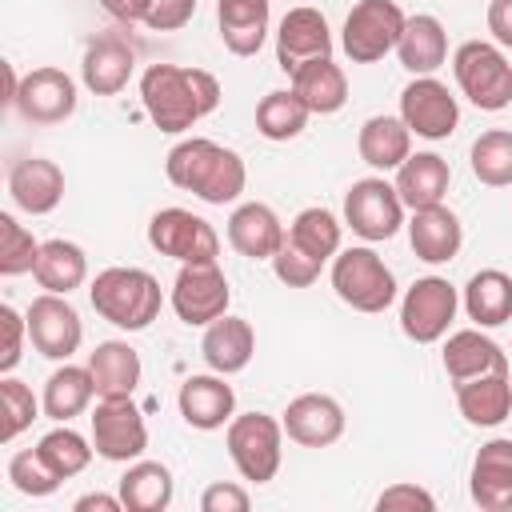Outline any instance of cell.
Returning a JSON list of instances; mask_svg holds the SVG:
<instances>
[{
	"instance_id": "1",
	"label": "cell",
	"mask_w": 512,
	"mask_h": 512,
	"mask_svg": "<svg viewBox=\"0 0 512 512\" xmlns=\"http://www.w3.org/2000/svg\"><path fill=\"white\" fill-rule=\"evenodd\" d=\"M140 100L148 120L176 136L188 132L196 120L216 112L220 104V80L204 68H180V64H148L140 76Z\"/></svg>"
},
{
	"instance_id": "2",
	"label": "cell",
	"mask_w": 512,
	"mask_h": 512,
	"mask_svg": "<svg viewBox=\"0 0 512 512\" xmlns=\"http://www.w3.org/2000/svg\"><path fill=\"white\" fill-rule=\"evenodd\" d=\"M164 172L176 188L200 196L204 204H232L244 184H248V168L240 160V152L208 140V136H192V140H180L168 160H164Z\"/></svg>"
},
{
	"instance_id": "3",
	"label": "cell",
	"mask_w": 512,
	"mask_h": 512,
	"mask_svg": "<svg viewBox=\"0 0 512 512\" xmlns=\"http://www.w3.org/2000/svg\"><path fill=\"white\" fill-rule=\"evenodd\" d=\"M88 300L108 324H116L124 332L148 328L164 308L160 280L152 272H144V268H124V264L96 272V280L88 288Z\"/></svg>"
},
{
	"instance_id": "4",
	"label": "cell",
	"mask_w": 512,
	"mask_h": 512,
	"mask_svg": "<svg viewBox=\"0 0 512 512\" xmlns=\"http://www.w3.org/2000/svg\"><path fill=\"white\" fill-rule=\"evenodd\" d=\"M224 444H228V456L244 480L268 484L284 460V424L272 420L268 412H240L228 420Z\"/></svg>"
},
{
	"instance_id": "5",
	"label": "cell",
	"mask_w": 512,
	"mask_h": 512,
	"mask_svg": "<svg viewBox=\"0 0 512 512\" xmlns=\"http://www.w3.org/2000/svg\"><path fill=\"white\" fill-rule=\"evenodd\" d=\"M452 72L460 92L480 112H500L512 104V64L500 52V44L488 40H464L452 56Z\"/></svg>"
},
{
	"instance_id": "6",
	"label": "cell",
	"mask_w": 512,
	"mask_h": 512,
	"mask_svg": "<svg viewBox=\"0 0 512 512\" xmlns=\"http://www.w3.org/2000/svg\"><path fill=\"white\" fill-rule=\"evenodd\" d=\"M332 288L356 312H384L396 300V276L372 248H344L332 256Z\"/></svg>"
},
{
	"instance_id": "7",
	"label": "cell",
	"mask_w": 512,
	"mask_h": 512,
	"mask_svg": "<svg viewBox=\"0 0 512 512\" xmlns=\"http://www.w3.org/2000/svg\"><path fill=\"white\" fill-rule=\"evenodd\" d=\"M404 24H408V16L400 12L396 0H360L344 16L340 48L348 52L352 64H376L400 44Z\"/></svg>"
},
{
	"instance_id": "8",
	"label": "cell",
	"mask_w": 512,
	"mask_h": 512,
	"mask_svg": "<svg viewBox=\"0 0 512 512\" xmlns=\"http://www.w3.org/2000/svg\"><path fill=\"white\" fill-rule=\"evenodd\" d=\"M344 224L368 244L392 240L400 232V224H404V200H400L396 184H388L380 176L356 180L348 188V196H344Z\"/></svg>"
},
{
	"instance_id": "9",
	"label": "cell",
	"mask_w": 512,
	"mask_h": 512,
	"mask_svg": "<svg viewBox=\"0 0 512 512\" xmlns=\"http://www.w3.org/2000/svg\"><path fill=\"white\" fill-rule=\"evenodd\" d=\"M92 444L96 456L112 464H132L148 448V424L144 412L132 404V396H100L92 412Z\"/></svg>"
},
{
	"instance_id": "10",
	"label": "cell",
	"mask_w": 512,
	"mask_h": 512,
	"mask_svg": "<svg viewBox=\"0 0 512 512\" xmlns=\"http://www.w3.org/2000/svg\"><path fill=\"white\" fill-rule=\"evenodd\" d=\"M148 244L160 256H172L180 264H204V260H216L220 256L216 228L204 216L188 212V208H160L148 220Z\"/></svg>"
},
{
	"instance_id": "11",
	"label": "cell",
	"mask_w": 512,
	"mask_h": 512,
	"mask_svg": "<svg viewBox=\"0 0 512 512\" xmlns=\"http://www.w3.org/2000/svg\"><path fill=\"white\" fill-rule=\"evenodd\" d=\"M228 300H232V288L216 260L180 264L176 284H172V312L188 328H208L212 320H220L228 312Z\"/></svg>"
},
{
	"instance_id": "12",
	"label": "cell",
	"mask_w": 512,
	"mask_h": 512,
	"mask_svg": "<svg viewBox=\"0 0 512 512\" xmlns=\"http://www.w3.org/2000/svg\"><path fill=\"white\" fill-rule=\"evenodd\" d=\"M460 292L444 276H420L400 300V328L416 344H436L456 320Z\"/></svg>"
},
{
	"instance_id": "13",
	"label": "cell",
	"mask_w": 512,
	"mask_h": 512,
	"mask_svg": "<svg viewBox=\"0 0 512 512\" xmlns=\"http://www.w3.org/2000/svg\"><path fill=\"white\" fill-rule=\"evenodd\" d=\"M12 108L28 120V124H64L76 112V80L64 68H32L20 76L16 100Z\"/></svg>"
},
{
	"instance_id": "14",
	"label": "cell",
	"mask_w": 512,
	"mask_h": 512,
	"mask_svg": "<svg viewBox=\"0 0 512 512\" xmlns=\"http://www.w3.org/2000/svg\"><path fill=\"white\" fill-rule=\"evenodd\" d=\"M400 120L408 124L412 136L424 140H444L456 132L460 124V104L448 92V84H440L436 76H416L404 92H400Z\"/></svg>"
},
{
	"instance_id": "15",
	"label": "cell",
	"mask_w": 512,
	"mask_h": 512,
	"mask_svg": "<svg viewBox=\"0 0 512 512\" xmlns=\"http://www.w3.org/2000/svg\"><path fill=\"white\" fill-rule=\"evenodd\" d=\"M24 316H28V340L44 360H68L84 340L80 312L68 304V296L44 292L28 304Z\"/></svg>"
},
{
	"instance_id": "16",
	"label": "cell",
	"mask_w": 512,
	"mask_h": 512,
	"mask_svg": "<svg viewBox=\"0 0 512 512\" xmlns=\"http://www.w3.org/2000/svg\"><path fill=\"white\" fill-rule=\"evenodd\" d=\"M320 56H332V32H328L324 12L308 8V4L288 8L276 28V64L292 76L296 68H304L308 60H320Z\"/></svg>"
},
{
	"instance_id": "17",
	"label": "cell",
	"mask_w": 512,
	"mask_h": 512,
	"mask_svg": "<svg viewBox=\"0 0 512 512\" xmlns=\"http://www.w3.org/2000/svg\"><path fill=\"white\" fill-rule=\"evenodd\" d=\"M284 432L288 440L304 444V448H328L344 436V408L340 400L324 396V392H304L284 408Z\"/></svg>"
},
{
	"instance_id": "18",
	"label": "cell",
	"mask_w": 512,
	"mask_h": 512,
	"mask_svg": "<svg viewBox=\"0 0 512 512\" xmlns=\"http://www.w3.org/2000/svg\"><path fill=\"white\" fill-rule=\"evenodd\" d=\"M8 196L28 216H48L64 200V172L56 160L24 156L8 168Z\"/></svg>"
},
{
	"instance_id": "19",
	"label": "cell",
	"mask_w": 512,
	"mask_h": 512,
	"mask_svg": "<svg viewBox=\"0 0 512 512\" xmlns=\"http://www.w3.org/2000/svg\"><path fill=\"white\" fill-rule=\"evenodd\" d=\"M472 500L484 512H512V440L496 436L480 444L472 460Z\"/></svg>"
},
{
	"instance_id": "20",
	"label": "cell",
	"mask_w": 512,
	"mask_h": 512,
	"mask_svg": "<svg viewBox=\"0 0 512 512\" xmlns=\"http://www.w3.org/2000/svg\"><path fill=\"white\" fill-rule=\"evenodd\" d=\"M132 68H136V48H132L124 36H96V40L84 48L80 76H84V88H88V92H96V96H116V92H124V84L132 80Z\"/></svg>"
},
{
	"instance_id": "21",
	"label": "cell",
	"mask_w": 512,
	"mask_h": 512,
	"mask_svg": "<svg viewBox=\"0 0 512 512\" xmlns=\"http://www.w3.org/2000/svg\"><path fill=\"white\" fill-rule=\"evenodd\" d=\"M408 244L416 252V260L424 264H448L460 244H464V228H460V216L444 204H432V208H416L412 220H408Z\"/></svg>"
},
{
	"instance_id": "22",
	"label": "cell",
	"mask_w": 512,
	"mask_h": 512,
	"mask_svg": "<svg viewBox=\"0 0 512 512\" xmlns=\"http://www.w3.org/2000/svg\"><path fill=\"white\" fill-rule=\"evenodd\" d=\"M176 404H180V416H184L192 428L212 432V428H224V424L232 420V412H236V392H232V384H224L220 372H208V376H188V380L180 384Z\"/></svg>"
},
{
	"instance_id": "23",
	"label": "cell",
	"mask_w": 512,
	"mask_h": 512,
	"mask_svg": "<svg viewBox=\"0 0 512 512\" xmlns=\"http://www.w3.org/2000/svg\"><path fill=\"white\" fill-rule=\"evenodd\" d=\"M284 236H288V228H284L280 216H276L268 204H260V200H248V204H240V208L228 216V244H232L240 256H248V260H272L276 248L284 244Z\"/></svg>"
},
{
	"instance_id": "24",
	"label": "cell",
	"mask_w": 512,
	"mask_h": 512,
	"mask_svg": "<svg viewBox=\"0 0 512 512\" xmlns=\"http://www.w3.org/2000/svg\"><path fill=\"white\" fill-rule=\"evenodd\" d=\"M252 352H256V332H252V324H248L244 316H228V312H224L220 320H212V324L204 328L200 356H204V364H208L212 372L236 376V372L248 368Z\"/></svg>"
},
{
	"instance_id": "25",
	"label": "cell",
	"mask_w": 512,
	"mask_h": 512,
	"mask_svg": "<svg viewBox=\"0 0 512 512\" xmlns=\"http://www.w3.org/2000/svg\"><path fill=\"white\" fill-rule=\"evenodd\" d=\"M444 372L452 384H464L484 372H508V352L480 328H460L444 344Z\"/></svg>"
},
{
	"instance_id": "26",
	"label": "cell",
	"mask_w": 512,
	"mask_h": 512,
	"mask_svg": "<svg viewBox=\"0 0 512 512\" xmlns=\"http://www.w3.org/2000/svg\"><path fill=\"white\" fill-rule=\"evenodd\" d=\"M272 0H216L220 40L232 56H256L268 36Z\"/></svg>"
},
{
	"instance_id": "27",
	"label": "cell",
	"mask_w": 512,
	"mask_h": 512,
	"mask_svg": "<svg viewBox=\"0 0 512 512\" xmlns=\"http://www.w3.org/2000/svg\"><path fill=\"white\" fill-rule=\"evenodd\" d=\"M460 416L476 428H496L512 416V376L508 372H484L464 384H456Z\"/></svg>"
},
{
	"instance_id": "28",
	"label": "cell",
	"mask_w": 512,
	"mask_h": 512,
	"mask_svg": "<svg viewBox=\"0 0 512 512\" xmlns=\"http://www.w3.org/2000/svg\"><path fill=\"white\" fill-rule=\"evenodd\" d=\"M448 184H452V168L444 156L436 152H416L408 156L400 168H396V192L404 200V208H432V204H444L448 196Z\"/></svg>"
},
{
	"instance_id": "29",
	"label": "cell",
	"mask_w": 512,
	"mask_h": 512,
	"mask_svg": "<svg viewBox=\"0 0 512 512\" xmlns=\"http://www.w3.org/2000/svg\"><path fill=\"white\" fill-rule=\"evenodd\" d=\"M88 372L96 384V396H132L140 388V352L128 340H104L88 356Z\"/></svg>"
},
{
	"instance_id": "30",
	"label": "cell",
	"mask_w": 512,
	"mask_h": 512,
	"mask_svg": "<svg viewBox=\"0 0 512 512\" xmlns=\"http://www.w3.org/2000/svg\"><path fill=\"white\" fill-rule=\"evenodd\" d=\"M396 56H400V64L412 76H432L448 60V32H444V24L436 16H428V12L408 16V24L400 32V44H396Z\"/></svg>"
},
{
	"instance_id": "31",
	"label": "cell",
	"mask_w": 512,
	"mask_h": 512,
	"mask_svg": "<svg viewBox=\"0 0 512 512\" xmlns=\"http://www.w3.org/2000/svg\"><path fill=\"white\" fill-rule=\"evenodd\" d=\"M356 152L368 168H400L412 156V132L400 116H368L356 136Z\"/></svg>"
},
{
	"instance_id": "32",
	"label": "cell",
	"mask_w": 512,
	"mask_h": 512,
	"mask_svg": "<svg viewBox=\"0 0 512 512\" xmlns=\"http://www.w3.org/2000/svg\"><path fill=\"white\" fill-rule=\"evenodd\" d=\"M292 92L308 104V112L328 116V112H340L344 108V100H348V76H344V68L332 56H320V60H308L304 68L292 72Z\"/></svg>"
},
{
	"instance_id": "33",
	"label": "cell",
	"mask_w": 512,
	"mask_h": 512,
	"mask_svg": "<svg viewBox=\"0 0 512 512\" xmlns=\"http://www.w3.org/2000/svg\"><path fill=\"white\" fill-rule=\"evenodd\" d=\"M464 312L480 328H500L512 320V276L500 268H480L464 284Z\"/></svg>"
},
{
	"instance_id": "34",
	"label": "cell",
	"mask_w": 512,
	"mask_h": 512,
	"mask_svg": "<svg viewBox=\"0 0 512 512\" xmlns=\"http://www.w3.org/2000/svg\"><path fill=\"white\" fill-rule=\"evenodd\" d=\"M92 396H96V384H92L88 364H84V368H80V364H60V368L44 380L40 404H44V416H48V420L68 424L72 416H80V412L92 404Z\"/></svg>"
},
{
	"instance_id": "35",
	"label": "cell",
	"mask_w": 512,
	"mask_h": 512,
	"mask_svg": "<svg viewBox=\"0 0 512 512\" xmlns=\"http://www.w3.org/2000/svg\"><path fill=\"white\" fill-rule=\"evenodd\" d=\"M32 276H36V284H40L44 292L68 296L72 288L84 284V276H88V256H84V248L72 244V240H44Z\"/></svg>"
},
{
	"instance_id": "36",
	"label": "cell",
	"mask_w": 512,
	"mask_h": 512,
	"mask_svg": "<svg viewBox=\"0 0 512 512\" xmlns=\"http://www.w3.org/2000/svg\"><path fill=\"white\" fill-rule=\"evenodd\" d=\"M120 500L128 512H164L172 504V472L160 460H132L120 476Z\"/></svg>"
},
{
	"instance_id": "37",
	"label": "cell",
	"mask_w": 512,
	"mask_h": 512,
	"mask_svg": "<svg viewBox=\"0 0 512 512\" xmlns=\"http://www.w3.org/2000/svg\"><path fill=\"white\" fill-rule=\"evenodd\" d=\"M308 104L292 92V88H276L256 104V132L264 140H296L308 128Z\"/></svg>"
},
{
	"instance_id": "38",
	"label": "cell",
	"mask_w": 512,
	"mask_h": 512,
	"mask_svg": "<svg viewBox=\"0 0 512 512\" xmlns=\"http://www.w3.org/2000/svg\"><path fill=\"white\" fill-rule=\"evenodd\" d=\"M288 240L308 252L312 260H332L340 252V220L328 212V208H304L296 212V220L288 224Z\"/></svg>"
},
{
	"instance_id": "39",
	"label": "cell",
	"mask_w": 512,
	"mask_h": 512,
	"mask_svg": "<svg viewBox=\"0 0 512 512\" xmlns=\"http://www.w3.org/2000/svg\"><path fill=\"white\" fill-rule=\"evenodd\" d=\"M36 452L44 456V464H48L60 480H72V476H80V472L88 468V460H92L96 444H88L76 428L60 424V428H52V432H44V436H40Z\"/></svg>"
},
{
	"instance_id": "40",
	"label": "cell",
	"mask_w": 512,
	"mask_h": 512,
	"mask_svg": "<svg viewBox=\"0 0 512 512\" xmlns=\"http://www.w3.org/2000/svg\"><path fill=\"white\" fill-rule=\"evenodd\" d=\"M472 176L488 188H508L512 184V132L508 128H488L472 144Z\"/></svg>"
},
{
	"instance_id": "41",
	"label": "cell",
	"mask_w": 512,
	"mask_h": 512,
	"mask_svg": "<svg viewBox=\"0 0 512 512\" xmlns=\"http://www.w3.org/2000/svg\"><path fill=\"white\" fill-rule=\"evenodd\" d=\"M40 408L44 404L32 396V388L24 380H16V376L4 372V380H0V440L12 444L24 428H32V420H36Z\"/></svg>"
},
{
	"instance_id": "42",
	"label": "cell",
	"mask_w": 512,
	"mask_h": 512,
	"mask_svg": "<svg viewBox=\"0 0 512 512\" xmlns=\"http://www.w3.org/2000/svg\"><path fill=\"white\" fill-rule=\"evenodd\" d=\"M36 256H40L36 236L12 212H0V272L4 276H24V272L36 268Z\"/></svg>"
},
{
	"instance_id": "43",
	"label": "cell",
	"mask_w": 512,
	"mask_h": 512,
	"mask_svg": "<svg viewBox=\"0 0 512 512\" xmlns=\"http://www.w3.org/2000/svg\"><path fill=\"white\" fill-rule=\"evenodd\" d=\"M8 480H12V488L16 492H24V496H52L64 480L44 464V456L36 452V448H24V452H16L12 460H8Z\"/></svg>"
},
{
	"instance_id": "44",
	"label": "cell",
	"mask_w": 512,
	"mask_h": 512,
	"mask_svg": "<svg viewBox=\"0 0 512 512\" xmlns=\"http://www.w3.org/2000/svg\"><path fill=\"white\" fill-rule=\"evenodd\" d=\"M320 260H312L308 252H300L288 236H284V244L276 248V256H272V272H276V280L280 284H288V288H308L316 276H320Z\"/></svg>"
},
{
	"instance_id": "45",
	"label": "cell",
	"mask_w": 512,
	"mask_h": 512,
	"mask_svg": "<svg viewBox=\"0 0 512 512\" xmlns=\"http://www.w3.org/2000/svg\"><path fill=\"white\" fill-rule=\"evenodd\" d=\"M0 320H4V352H0V372H12L24 356V332H28V316H20L12 304H0Z\"/></svg>"
},
{
	"instance_id": "46",
	"label": "cell",
	"mask_w": 512,
	"mask_h": 512,
	"mask_svg": "<svg viewBox=\"0 0 512 512\" xmlns=\"http://www.w3.org/2000/svg\"><path fill=\"white\" fill-rule=\"evenodd\" d=\"M192 12H196V0H156L144 24L152 32H176V28H184L192 20Z\"/></svg>"
},
{
	"instance_id": "47",
	"label": "cell",
	"mask_w": 512,
	"mask_h": 512,
	"mask_svg": "<svg viewBox=\"0 0 512 512\" xmlns=\"http://www.w3.org/2000/svg\"><path fill=\"white\" fill-rule=\"evenodd\" d=\"M248 504H252L248 492L240 484H224V480L208 484L204 496H200V508L204 512H248Z\"/></svg>"
},
{
	"instance_id": "48",
	"label": "cell",
	"mask_w": 512,
	"mask_h": 512,
	"mask_svg": "<svg viewBox=\"0 0 512 512\" xmlns=\"http://www.w3.org/2000/svg\"><path fill=\"white\" fill-rule=\"evenodd\" d=\"M376 508H380V512H392V508H424V512H432L436 500H432V492H424L420 484H392V488H384V492L376 496Z\"/></svg>"
},
{
	"instance_id": "49",
	"label": "cell",
	"mask_w": 512,
	"mask_h": 512,
	"mask_svg": "<svg viewBox=\"0 0 512 512\" xmlns=\"http://www.w3.org/2000/svg\"><path fill=\"white\" fill-rule=\"evenodd\" d=\"M156 0H100V8L120 24H144Z\"/></svg>"
},
{
	"instance_id": "50",
	"label": "cell",
	"mask_w": 512,
	"mask_h": 512,
	"mask_svg": "<svg viewBox=\"0 0 512 512\" xmlns=\"http://www.w3.org/2000/svg\"><path fill=\"white\" fill-rule=\"evenodd\" d=\"M488 32L500 48H512V0H492L488 4Z\"/></svg>"
},
{
	"instance_id": "51",
	"label": "cell",
	"mask_w": 512,
	"mask_h": 512,
	"mask_svg": "<svg viewBox=\"0 0 512 512\" xmlns=\"http://www.w3.org/2000/svg\"><path fill=\"white\" fill-rule=\"evenodd\" d=\"M72 508H76V512H92V508H100V512H120V508H124V500H120V492H116V496H104V492H88V496H80Z\"/></svg>"
}]
</instances>
